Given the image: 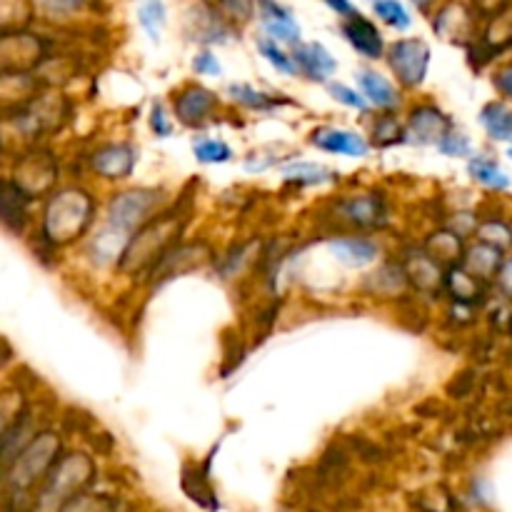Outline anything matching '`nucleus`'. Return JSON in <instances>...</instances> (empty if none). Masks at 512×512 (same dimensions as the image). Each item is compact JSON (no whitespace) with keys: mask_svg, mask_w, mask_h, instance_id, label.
Listing matches in <instances>:
<instances>
[{"mask_svg":"<svg viewBox=\"0 0 512 512\" xmlns=\"http://www.w3.org/2000/svg\"><path fill=\"white\" fill-rule=\"evenodd\" d=\"M60 455H63V438L55 430H38L30 438L0 483L5 512H33L35 493Z\"/></svg>","mask_w":512,"mask_h":512,"instance_id":"f257e3e1","label":"nucleus"},{"mask_svg":"<svg viewBox=\"0 0 512 512\" xmlns=\"http://www.w3.org/2000/svg\"><path fill=\"white\" fill-rule=\"evenodd\" d=\"M190 213H193V200L190 198L165 205L155 218H150L143 228L130 235L123 253H120L118 265H115L118 273L138 275L153 268L170 248L180 243L190 223Z\"/></svg>","mask_w":512,"mask_h":512,"instance_id":"f03ea898","label":"nucleus"},{"mask_svg":"<svg viewBox=\"0 0 512 512\" xmlns=\"http://www.w3.org/2000/svg\"><path fill=\"white\" fill-rule=\"evenodd\" d=\"M98 203L93 195L80 185H68V188L53 190L45 198L43 213H40L38 243L40 248L58 253L65 245L83 238L93 225Z\"/></svg>","mask_w":512,"mask_h":512,"instance_id":"7ed1b4c3","label":"nucleus"},{"mask_svg":"<svg viewBox=\"0 0 512 512\" xmlns=\"http://www.w3.org/2000/svg\"><path fill=\"white\" fill-rule=\"evenodd\" d=\"M95 478V463L85 453H63L50 468L33 498V512L58 510L75 495L85 493Z\"/></svg>","mask_w":512,"mask_h":512,"instance_id":"20e7f679","label":"nucleus"},{"mask_svg":"<svg viewBox=\"0 0 512 512\" xmlns=\"http://www.w3.org/2000/svg\"><path fill=\"white\" fill-rule=\"evenodd\" d=\"M168 205V195L160 188H128L120 190L108 203V225L123 235H133L150 218Z\"/></svg>","mask_w":512,"mask_h":512,"instance_id":"39448f33","label":"nucleus"},{"mask_svg":"<svg viewBox=\"0 0 512 512\" xmlns=\"http://www.w3.org/2000/svg\"><path fill=\"white\" fill-rule=\"evenodd\" d=\"M48 60V40L30 30L0 28V73H38Z\"/></svg>","mask_w":512,"mask_h":512,"instance_id":"423d86ee","label":"nucleus"},{"mask_svg":"<svg viewBox=\"0 0 512 512\" xmlns=\"http://www.w3.org/2000/svg\"><path fill=\"white\" fill-rule=\"evenodd\" d=\"M10 178L33 200L48 198L58 183V160L43 145H30L15 155Z\"/></svg>","mask_w":512,"mask_h":512,"instance_id":"0eeeda50","label":"nucleus"},{"mask_svg":"<svg viewBox=\"0 0 512 512\" xmlns=\"http://www.w3.org/2000/svg\"><path fill=\"white\" fill-rule=\"evenodd\" d=\"M333 220L355 230H383L390 225V205L383 193L343 195L333 203Z\"/></svg>","mask_w":512,"mask_h":512,"instance_id":"6e6552de","label":"nucleus"},{"mask_svg":"<svg viewBox=\"0 0 512 512\" xmlns=\"http://www.w3.org/2000/svg\"><path fill=\"white\" fill-rule=\"evenodd\" d=\"M208 263H215V253L213 248H210V243H205V240L178 243L148 270V283L150 288H160V285H165L168 280H175L180 278V275H188L193 273V270L205 268Z\"/></svg>","mask_w":512,"mask_h":512,"instance_id":"1a4fd4ad","label":"nucleus"},{"mask_svg":"<svg viewBox=\"0 0 512 512\" xmlns=\"http://www.w3.org/2000/svg\"><path fill=\"white\" fill-rule=\"evenodd\" d=\"M388 63L403 88H420L430 68V45L420 38H403L388 48Z\"/></svg>","mask_w":512,"mask_h":512,"instance_id":"9d476101","label":"nucleus"},{"mask_svg":"<svg viewBox=\"0 0 512 512\" xmlns=\"http://www.w3.org/2000/svg\"><path fill=\"white\" fill-rule=\"evenodd\" d=\"M453 130V120L438 105L420 103L410 110L408 123H403V143L408 145H438Z\"/></svg>","mask_w":512,"mask_h":512,"instance_id":"9b49d317","label":"nucleus"},{"mask_svg":"<svg viewBox=\"0 0 512 512\" xmlns=\"http://www.w3.org/2000/svg\"><path fill=\"white\" fill-rule=\"evenodd\" d=\"M220 108V100L213 90L205 85L190 83L183 85L178 93H173V113L180 125L185 128H203L215 118Z\"/></svg>","mask_w":512,"mask_h":512,"instance_id":"f8f14e48","label":"nucleus"},{"mask_svg":"<svg viewBox=\"0 0 512 512\" xmlns=\"http://www.w3.org/2000/svg\"><path fill=\"white\" fill-rule=\"evenodd\" d=\"M33 205L35 200L10 175H0V228L5 233L23 238L33 225Z\"/></svg>","mask_w":512,"mask_h":512,"instance_id":"ddd939ff","label":"nucleus"},{"mask_svg":"<svg viewBox=\"0 0 512 512\" xmlns=\"http://www.w3.org/2000/svg\"><path fill=\"white\" fill-rule=\"evenodd\" d=\"M135 163H138V150L130 143H105L88 155V168L103 180L130 178Z\"/></svg>","mask_w":512,"mask_h":512,"instance_id":"4468645a","label":"nucleus"},{"mask_svg":"<svg viewBox=\"0 0 512 512\" xmlns=\"http://www.w3.org/2000/svg\"><path fill=\"white\" fill-rule=\"evenodd\" d=\"M40 90L45 80L38 73H0V118L18 113Z\"/></svg>","mask_w":512,"mask_h":512,"instance_id":"2eb2a0df","label":"nucleus"},{"mask_svg":"<svg viewBox=\"0 0 512 512\" xmlns=\"http://www.w3.org/2000/svg\"><path fill=\"white\" fill-rule=\"evenodd\" d=\"M310 145L318 150L333 155H348V158H365L370 153V143L355 130L333 128V125H323V128L310 133Z\"/></svg>","mask_w":512,"mask_h":512,"instance_id":"dca6fc26","label":"nucleus"},{"mask_svg":"<svg viewBox=\"0 0 512 512\" xmlns=\"http://www.w3.org/2000/svg\"><path fill=\"white\" fill-rule=\"evenodd\" d=\"M400 265H403L408 285L418 290V293H438V290H443L445 268L440 263H435L423 248L413 250L408 258L400 260Z\"/></svg>","mask_w":512,"mask_h":512,"instance_id":"f3484780","label":"nucleus"},{"mask_svg":"<svg viewBox=\"0 0 512 512\" xmlns=\"http://www.w3.org/2000/svg\"><path fill=\"white\" fill-rule=\"evenodd\" d=\"M258 13L263 30L268 33L270 40L290 45L300 43L298 20H295V15L283 3H278V0H258Z\"/></svg>","mask_w":512,"mask_h":512,"instance_id":"a211bd4d","label":"nucleus"},{"mask_svg":"<svg viewBox=\"0 0 512 512\" xmlns=\"http://www.w3.org/2000/svg\"><path fill=\"white\" fill-rule=\"evenodd\" d=\"M340 30H343V38L348 40V43L353 45V48L358 50L363 58L378 60L385 55L383 33H380V30L375 28L373 20L365 18V15H360V13L348 15Z\"/></svg>","mask_w":512,"mask_h":512,"instance_id":"6ab92c4d","label":"nucleus"},{"mask_svg":"<svg viewBox=\"0 0 512 512\" xmlns=\"http://www.w3.org/2000/svg\"><path fill=\"white\" fill-rule=\"evenodd\" d=\"M293 60L298 65V73L315 83L328 85V78L338 70V60L323 43H298L293 50Z\"/></svg>","mask_w":512,"mask_h":512,"instance_id":"aec40b11","label":"nucleus"},{"mask_svg":"<svg viewBox=\"0 0 512 512\" xmlns=\"http://www.w3.org/2000/svg\"><path fill=\"white\" fill-rule=\"evenodd\" d=\"M330 253L348 268H365L380 258V245L363 235H338L330 240Z\"/></svg>","mask_w":512,"mask_h":512,"instance_id":"412c9836","label":"nucleus"},{"mask_svg":"<svg viewBox=\"0 0 512 512\" xmlns=\"http://www.w3.org/2000/svg\"><path fill=\"white\" fill-rule=\"evenodd\" d=\"M358 85L363 88V98L368 100V105H375V108L383 110V113L398 110L400 93L385 75L363 68L358 70Z\"/></svg>","mask_w":512,"mask_h":512,"instance_id":"4be33fe9","label":"nucleus"},{"mask_svg":"<svg viewBox=\"0 0 512 512\" xmlns=\"http://www.w3.org/2000/svg\"><path fill=\"white\" fill-rule=\"evenodd\" d=\"M443 288L448 290L450 298L455 300V305H468V308H473V305L485 295L483 280L470 275L463 265H453V268L445 270Z\"/></svg>","mask_w":512,"mask_h":512,"instance_id":"5701e85b","label":"nucleus"},{"mask_svg":"<svg viewBox=\"0 0 512 512\" xmlns=\"http://www.w3.org/2000/svg\"><path fill=\"white\" fill-rule=\"evenodd\" d=\"M280 173L285 175L288 183L300 185V188H318V185L338 183V170L328 168L320 163H305V160H293V163L280 165Z\"/></svg>","mask_w":512,"mask_h":512,"instance_id":"b1692460","label":"nucleus"},{"mask_svg":"<svg viewBox=\"0 0 512 512\" xmlns=\"http://www.w3.org/2000/svg\"><path fill=\"white\" fill-rule=\"evenodd\" d=\"M423 250L435 260V263H440L448 270L453 268V265H460V260H463L465 238H460V235L453 233L450 228H443L425 240Z\"/></svg>","mask_w":512,"mask_h":512,"instance_id":"393cba45","label":"nucleus"},{"mask_svg":"<svg viewBox=\"0 0 512 512\" xmlns=\"http://www.w3.org/2000/svg\"><path fill=\"white\" fill-rule=\"evenodd\" d=\"M460 265H463L470 275H475L478 280L488 283L490 278L498 275L500 265H503V253L485 243H475L470 245V248H465Z\"/></svg>","mask_w":512,"mask_h":512,"instance_id":"a878e982","label":"nucleus"},{"mask_svg":"<svg viewBox=\"0 0 512 512\" xmlns=\"http://www.w3.org/2000/svg\"><path fill=\"white\" fill-rule=\"evenodd\" d=\"M228 95L233 98V103H238L245 110H253V113H273L283 105H293V100H285L283 95L263 93V90H255L253 85L243 83L228 85Z\"/></svg>","mask_w":512,"mask_h":512,"instance_id":"bb28decb","label":"nucleus"},{"mask_svg":"<svg viewBox=\"0 0 512 512\" xmlns=\"http://www.w3.org/2000/svg\"><path fill=\"white\" fill-rule=\"evenodd\" d=\"M183 490L190 495L193 503H198L205 510H218V498L215 490L210 488L208 465L203 470L198 465H185L183 468Z\"/></svg>","mask_w":512,"mask_h":512,"instance_id":"cd10ccee","label":"nucleus"},{"mask_svg":"<svg viewBox=\"0 0 512 512\" xmlns=\"http://www.w3.org/2000/svg\"><path fill=\"white\" fill-rule=\"evenodd\" d=\"M368 285L373 288L375 295H385V298H395V295H403L410 288L408 278H405V270L400 263H385L375 270L368 278Z\"/></svg>","mask_w":512,"mask_h":512,"instance_id":"c85d7f7f","label":"nucleus"},{"mask_svg":"<svg viewBox=\"0 0 512 512\" xmlns=\"http://www.w3.org/2000/svg\"><path fill=\"white\" fill-rule=\"evenodd\" d=\"M480 125L493 140L512 143V108L505 103H488L480 110Z\"/></svg>","mask_w":512,"mask_h":512,"instance_id":"c756f323","label":"nucleus"},{"mask_svg":"<svg viewBox=\"0 0 512 512\" xmlns=\"http://www.w3.org/2000/svg\"><path fill=\"white\" fill-rule=\"evenodd\" d=\"M468 173L475 183L485 185V188H490V190H508L510 188V175L505 173V170L500 168L495 160L485 158V155H480V158H470Z\"/></svg>","mask_w":512,"mask_h":512,"instance_id":"7c9ffc66","label":"nucleus"},{"mask_svg":"<svg viewBox=\"0 0 512 512\" xmlns=\"http://www.w3.org/2000/svg\"><path fill=\"white\" fill-rule=\"evenodd\" d=\"M403 143V123L395 113H383L370 128V148H393Z\"/></svg>","mask_w":512,"mask_h":512,"instance_id":"2f4dec72","label":"nucleus"},{"mask_svg":"<svg viewBox=\"0 0 512 512\" xmlns=\"http://www.w3.org/2000/svg\"><path fill=\"white\" fill-rule=\"evenodd\" d=\"M475 235H478V243L490 245V248L500 250V253L505 248H512V225L505 223V220H483L475 228Z\"/></svg>","mask_w":512,"mask_h":512,"instance_id":"473e14b6","label":"nucleus"},{"mask_svg":"<svg viewBox=\"0 0 512 512\" xmlns=\"http://www.w3.org/2000/svg\"><path fill=\"white\" fill-rule=\"evenodd\" d=\"M193 155L198 158V163L203 165H225L235 158L233 148L223 140L213 138H198L193 143Z\"/></svg>","mask_w":512,"mask_h":512,"instance_id":"72a5a7b5","label":"nucleus"},{"mask_svg":"<svg viewBox=\"0 0 512 512\" xmlns=\"http://www.w3.org/2000/svg\"><path fill=\"white\" fill-rule=\"evenodd\" d=\"M165 18H168V13H165L163 0H145V3L140 5L138 20L140 25H143L145 33L153 40L160 38V30L165 28Z\"/></svg>","mask_w":512,"mask_h":512,"instance_id":"f704fd0d","label":"nucleus"},{"mask_svg":"<svg viewBox=\"0 0 512 512\" xmlns=\"http://www.w3.org/2000/svg\"><path fill=\"white\" fill-rule=\"evenodd\" d=\"M258 50H260V55H263V58L268 60V63L273 65L275 70H280V73H285V75H298V65H295L293 55L285 53V50L280 48L275 40L260 38L258 40Z\"/></svg>","mask_w":512,"mask_h":512,"instance_id":"c9c22d12","label":"nucleus"},{"mask_svg":"<svg viewBox=\"0 0 512 512\" xmlns=\"http://www.w3.org/2000/svg\"><path fill=\"white\" fill-rule=\"evenodd\" d=\"M373 8L375 13H378V18L395 30H405L413 23V20H410V13L405 10V5L400 3V0H375Z\"/></svg>","mask_w":512,"mask_h":512,"instance_id":"e433bc0d","label":"nucleus"},{"mask_svg":"<svg viewBox=\"0 0 512 512\" xmlns=\"http://www.w3.org/2000/svg\"><path fill=\"white\" fill-rule=\"evenodd\" d=\"M55 512H115L113 500H108L105 495H90L80 493L75 498H70L68 503L60 505Z\"/></svg>","mask_w":512,"mask_h":512,"instance_id":"4c0bfd02","label":"nucleus"},{"mask_svg":"<svg viewBox=\"0 0 512 512\" xmlns=\"http://www.w3.org/2000/svg\"><path fill=\"white\" fill-rule=\"evenodd\" d=\"M438 150L443 155H448V158H468V155L473 153V145H470L468 135L458 133V130L453 128L443 140H440Z\"/></svg>","mask_w":512,"mask_h":512,"instance_id":"58836bf2","label":"nucleus"},{"mask_svg":"<svg viewBox=\"0 0 512 512\" xmlns=\"http://www.w3.org/2000/svg\"><path fill=\"white\" fill-rule=\"evenodd\" d=\"M328 93L333 95L338 103H343L345 108H353V110H360V113H365V110L370 108L368 100L363 98V95L358 93L355 88H350V85L345 83H328Z\"/></svg>","mask_w":512,"mask_h":512,"instance_id":"ea45409f","label":"nucleus"},{"mask_svg":"<svg viewBox=\"0 0 512 512\" xmlns=\"http://www.w3.org/2000/svg\"><path fill=\"white\" fill-rule=\"evenodd\" d=\"M150 128H153V133L158 138H170L175 130L173 118H170L168 110H165V105L160 100H155L153 108H150Z\"/></svg>","mask_w":512,"mask_h":512,"instance_id":"a19ab883","label":"nucleus"},{"mask_svg":"<svg viewBox=\"0 0 512 512\" xmlns=\"http://www.w3.org/2000/svg\"><path fill=\"white\" fill-rule=\"evenodd\" d=\"M40 5V10L53 18H65V15L78 13L80 8L85 5V0H35Z\"/></svg>","mask_w":512,"mask_h":512,"instance_id":"79ce46f5","label":"nucleus"},{"mask_svg":"<svg viewBox=\"0 0 512 512\" xmlns=\"http://www.w3.org/2000/svg\"><path fill=\"white\" fill-rule=\"evenodd\" d=\"M218 3L223 5L225 13L233 20H238V23L250 20V15H253L255 10V0H218Z\"/></svg>","mask_w":512,"mask_h":512,"instance_id":"37998d69","label":"nucleus"},{"mask_svg":"<svg viewBox=\"0 0 512 512\" xmlns=\"http://www.w3.org/2000/svg\"><path fill=\"white\" fill-rule=\"evenodd\" d=\"M193 68H195V73H200V75H220V73H223V68H220V60L215 58V53H210V50H203V53L195 55Z\"/></svg>","mask_w":512,"mask_h":512,"instance_id":"c03bdc74","label":"nucleus"},{"mask_svg":"<svg viewBox=\"0 0 512 512\" xmlns=\"http://www.w3.org/2000/svg\"><path fill=\"white\" fill-rule=\"evenodd\" d=\"M495 88L512 100V63L505 65L498 75H495Z\"/></svg>","mask_w":512,"mask_h":512,"instance_id":"a18cd8bd","label":"nucleus"},{"mask_svg":"<svg viewBox=\"0 0 512 512\" xmlns=\"http://www.w3.org/2000/svg\"><path fill=\"white\" fill-rule=\"evenodd\" d=\"M495 278H498L503 293L508 295V298H512V258L503 260V265H500V270H498V275H495Z\"/></svg>","mask_w":512,"mask_h":512,"instance_id":"49530a36","label":"nucleus"},{"mask_svg":"<svg viewBox=\"0 0 512 512\" xmlns=\"http://www.w3.org/2000/svg\"><path fill=\"white\" fill-rule=\"evenodd\" d=\"M323 3L328 5L330 10H335V13L345 15V18L355 13V8H353V5H350V0H323Z\"/></svg>","mask_w":512,"mask_h":512,"instance_id":"de8ad7c7","label":"nucleus"},{"mask_svg":"<svg viewBox=\"0 0 512 512\" xmlns=\"http://www.w3.org/2000/svg\"><path fill=\"white\" fill-rule=\"evenodd\" d=\"M475 3H478L483 10H500L505 0H475Z\"/></svg>","mask_w":512,"mask_h":512,"instance_id":"09e8293b","label":"nucleus"},{"mask_svg":"<svg viewBox=\"0 0 512 512\" xmlns=\"http://www.w3.org/2000/svg\"><path fill=\"white\" fill-rule=\"evenodd\" d=\"M5 158H8V143H5L3 130H0V165L5 163Z\"/></svg>","mask_w":512,"mask_h":512,"instance_id":"8fccbe9b","label":"nucleus"},{"mask_svg":"<svg viewBox=\"0 0 512 512\" xmlns=\"http://www.w3.org/2000/svg\"><path fill=\"white\" fill-rule=\"evenodd\" d=\"M10 415H13V413H8V410H0V433H3V428L8 425Z\"/></svg>","mask_w":512,"mask_h":512,"instance_id":"3c124183","label":"nucleus"},{"mask_svg":"<svg viewBox=\"0 0 512 512\" xmlns=\"http://www.w3.org/2000/svg\"><path fill=\"white\" fill-rule=\"evenodd\" d=\"M413 3H415V5H418V8H420V10H428V8H430V5H433V0H413Z\"/></svg>","mask_w":512,"mask_h":512,"instance_id":"603ef678","label":"nucleus"},{"mask_svg":"<svg viewBox=\"0 0 512 512\" xmlns=\"http://www.w3.org/2000/svg\"><path fill=\"white\" fill-rule=\"evenodd\" d=\"M508 155H510V158H512V148H510V150H508Z\"/></svg>","mask_w":512,"mask_h":512,"instance_id":"864d4df0","label":"nucleus"},{"mask_svg":"<svg viewBox=\"0 0 512 512\" xmlns=\"http://www.w3.org/2000/svg\"><path fill=\"white\" fill-rule=\"evenodd\" d=\"M208 3H218V0H208Z\"/></svg>","mask_w":512,"mask_h":512,"instance_id":"5fc2aeb1","label":"nucleus"}]
</instances>
